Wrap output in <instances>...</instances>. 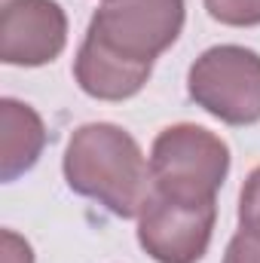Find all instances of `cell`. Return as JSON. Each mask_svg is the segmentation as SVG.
<instances>
[{"instance_id":"9","label":"cell","mask_w":260,"mask_h":263,"mask_svg":"<svg viewBox=\"0 0 260 263\" xmlns=\"http://www.w3.org/2000/svg\"><path fill=\"white\" fill-rule=\"evenodd\" d=\"M205 9L220 25L233 28L260 25V0H205Z\"/></svg>"},{"instance_id":"1","label":"cell","mask_w":260,"mask_h":263,"mask_svg":"<svg viewBox=\"0 0 260 263\" xmlns=\"http://www.w3.org/2000/svg\"><path fill=\"white\" fill-rule=\"evenodd\" d=\"M67 187L95 199L117 217H141L153 196V172L138 141L114 123H89L70 135L65 153Z\"/></svg>"},{"instance_id":"10","label":"cell","mask_w":260,"mask_h":263,"mask_svg":"<svg viewBox=\"0 0 260 263\" xmlns=\"http://www.w3.org/2000/svg\"><path fill=\"white\" fill-rule=\"evenodd\" d=\"M239 223L245 233L260 236V165L248 175L242 196H239Z\"/></svg>"},{"instance_id":"6","label":"cell","mask_w":260,"mask_h":263,"mask_svg":"<svg viewBox=\"0 0 260 263\" xmlns=\"http://www.w3.org/2000/svg\"><path fill=\"white\" fill-rule=\"evenodd\" d=\"M67 15L55 0H0V59L40 67L62 55Z\"/></svg>"},{"instance_id":"5","label":"cell","mask_w":260,"mask_h":263,"mask_svg":"<svg viewBox=\"0 0 260 263\" xmlns=\"http://www.w3.org/2000/svg\"><path fill=\"white\" fill-rule=\"evenodd\" d=\"M217 220L214 202H178L153 190L138 220V242L156 263H199Z\"/></svg>"},{"instance_id":"11","label":"cell","mask_w":260,"mask_h":263,"mask_svg":"<svg viewBox=\"0 0 260 263\" xmlns=\"http://www.w3.org/2000/svg\"><path fill=\"white\" fill-rule=\"evenodd\" d=\"M224 263H260V236L239 230L227 245Z\"/></svg>"},{"instance_id":"12","label":"cell","mask_w":260,"mask_h":263,"mask_svg":"<svg viewBox=\"0 0 260 263\" xmlns=\"http://www.w3.org/2000/svg\"><path fill=\"white\" fill-rule=\"evenodd\" d=\"M3 263H34L31 245L18 239L12 230H3Z\"/></svg>"},{"instance_id":"7","label":"cell","mask_w":260,"mask_h":263,"mask_svg":"<svg viewBox=\"0 0 260 263\" xmlns=\"http://www.w3.org/2000/svg\"><path fill=\"white\" fill-rule=\"evenodd\" d=\"M150 70H153V65L123 59L120 52L101 46L89 34H86V40L77 52V62H73L80 89L98 101H123V98L138 95L144 89V83L150 80Z\"/></svg>"},{"instance_id":"3","label":"cell","mask_w":260,"mask_h":263,"mask_svg":"<svg viewBox=\"0 0 260 263\" xmlns=\"http://www.w3.org/2000/svg\"><path fill=\"white\" fill-rule=\"evenodd\" d=\"M190 98L227 126L260 123V55L245 46H211L187 73Z\"/></svg>"},{"instance_id":"2","label":"cell","mask_w":260,"mask_h":263,"mask_svg":"<svg viewBox=\"0 0 260 263\" xmlns=\"http://www.w3.org/2000/svg\"><path fill=\"white\" fill-rule=\"evenodd\" d=\"M153 190L178 202H214L230 172V147L220 135L178 123L156 135L150 150Z\"/></svg>"},{"instance_id":"4","label":"cell","mask_w":260,"mask_h":263,"mask_svg":"<svg viewBox=\"0 0 260 263\" xmlns=\"http://www.w3.org/2000/svg\"><path fill=\"white\" fill-rule=\"evenodd\" d=\"M184 28V0H101L89 37L132 62L153 65Z\"/></svg>"},{"instance_id":"8","label":"cell","mask_w":260,"mask_h":263,"mask_svg":"<svg viewBox=\"0 0 260 263\" xmlns=\"http://www.w3.org/2000/svg\"><path fill=\"white\" fill-rule=\"evenodd\" d=\"M0 165H3V181H15L43 153L46 129L40 114L31 104H22L15 98L0 101Z\"/></svg>"}]
</instances>
